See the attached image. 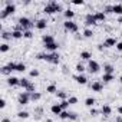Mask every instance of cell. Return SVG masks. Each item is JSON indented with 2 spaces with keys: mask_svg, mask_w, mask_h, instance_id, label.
Here are the masks:
<instances>
[{
  "mask_svg": "<svg viewBox=\"0 0 122 122\" xmlns=\"http://www.w3.org/2000/svg\"><path fill=\"white\" fill-rule=\"evenodd\" d=\"M2 73H3V75H10V73H12V71H10L7 66H3V68H2Z\"/></svg>",
  "mask_w": 122,
  "mask_h": 122,
  "instance_id": "cell-45",
  "label": "cell"
},
{
  "mask_svg": "<svg viewBox=\"0 0 122 122\" xmlns=\"http://www.w3.org/2000/svg\"><path fill=\"white\" fill-rule=\"evenodd\" d=\"M29 75H30V78H37V76H39V71H37V69H32Z\"/></svg>",
  "mask_w": 122,
  "mask_h": 122,
  "instance_id": "cell-44",
  "label": "cell"
},
{
  "mask_svg": "<svg viewBox=\"0 0 122 122\" xmlns=\"http://www.w3.org/2000/svg\"><path fill=\"white\" fill-rule=\"evenodd\" d=\"M99 113V111L98 109H95V108H91V111H89V115H92V116H96Z\"/></svg>",
  "mask_w": 122,
  "mask_h": 122,
  "instance_id": "cell-47",
  "label": "cell"
},
{
  "mask_svg": "<svg viewBox=\"0 0 122 122\" xmlns=\"http://www.w3.org/2000/svg\"><path fill=\"white\" fill-rule=\"evenodd\" d=\"M7 85L9 86H20V79L16 76H9L7 78Z\"/></svg>",
  "mask_w": 122,
  "mask_h": 122,
  "instance_id": "cell-13",
  "label": "cell"
},
{
  "mask_svg": "<svg viewBox=\"0 0 122 122\" xmlns=\"http://www.w3.org/2000/svg\"><path fill=\"white\" fill-rule=\"evenodd\" d=\"M78 113L76 112H69V121H78Z\"/></svg>",
  "mask_w": 122,
  "mask_h": 122,
  "instance_id": "cell-41",
  "label": "cell"
},
{
  "mask_svg": "<svg viewBox=\"0 0 122 122\" xmlns=\"http://www.w3.org/2000/svg\"><path fill=\"white\" fill-rule=\"evenodd\" d=\"M26 92H29V93H33V92H36V86H35L33 83H30V85L27 86V89H26Z\"/></svg>",
  "mask_w": 122,
  "mask_h": 122,
  "instance_id": "cell-43",
  "label": "cell"
},
{
  "mask_svg": "<svg viewBox=\"0 0 122 122\" xmlns=\"http://www.w3.org/2000/svg\"><path fill=\"white\" fill-rule=\"evenodd\" d=\"M118 23H121V25H122V16H119V17H118Z\"/></svg>",
  "mask_w": 122,
  "mask_h": 122,
  "instance_id": "cell-54",
  "label": "cell"
},
{
  "mask_svg": "<svg viewBox=\"0 0 122 122\" xmlns=\"http://www.w3.org/2000/svg\"><path fill=\"white\" fill-rule=\"evenodd\" d=\"M113 72H115V68H113V65H111V63H105V65H103V73L113 75Z\"/></svg>",
  "mask_w": 122,
  "mask_h": 122,
  "instance_id": "cell-18",
  "label": "cell"
},
{
  "mask_svg": "<svg viewBox=\"0 0 122 122\" xmlns=\"http://www.w3.org/2000/svg\"><path fill=\"white\" fill-rule=\"evenodd\" d=\"M42 42H43L45 45H49V43H53V42H55V37H53L52 35H43V36H42Z\"/></svg>",
  "mask_w": 122,
  "mask_h": 122,
  "instance_id": "cell-20",
  "label": "cell"
},
{
  "mask_svg": "<svg viewBox=\"0 0 122 122\" xmlns=\"http://www.w3.org/2000/svg\"><path fill=\"white\" fill-rule=\"evenodd\" d=\"M75 71H76V72H78L79 75H82V73L85 72V66H83L82 63H78V65L75 66Z\"/></svg>",
  "mask_w": 122,
  "mask_h": 122,
  "instance_id": "cell-32",
  "label": "cell"
},
{
  "mask_svg": "<svg viewBox=\"0 0 122 122\" xmlns=\"http://www.w3.org/2000/svg\"><path fill=\"white\" fill-rule=\"evenodd\" d=\"M103 13H105V15L112 13V5H106V6H103Z\"/></svg>",
  "mask_w": 122,
  "mask_h": 122,
  "instance_id": "cell-36",
  "label": "cell"
},
{
  "mask_svg": "<svg viewBox=\"0 0 122 122\" xmlns=\"http://www.w3.org/2000/svg\"><path fill=\"white\" fill-rule=\"evenodd\" d=\"M30 83H32V82H30V81H29L27 78H22V79H20V86H22V88H23L25 91L27 89V86H29Z\"/></svg>",
  "mask_w": 122,
  "mask_h": 122,
  "instance_id": "cell-27",
  "label": "cell"
},
{
  "mask_svg": "<svg viewBox=\"0 0 122 122\" xmlns=\"http://www.w3.org/2000/svg\"><path fill=\"white\" fill-rule=\"evenodd\" d=\"M17 25H19L20 29L25 32V30H30V27H32L35 23H32V20H30L29 17H26V16H20L19 20H17Z\"/></svg>",
  "mask_w": 122,
  "mask_h": 122,
  "instance_id": "cell-4",
  "label": "cell"
},
{
  "mask_svg": "<svg viewBox=\"0 0 122 122\" xmlns=\"http://www.w3.org/2000/svg\"><path fill=\"white\" fill-rule=\"evenodd\" d=\"M17 116H19L20 119H27V118H29V112H27V111H19V112H17Z\"/></svg>",
  "mask_w": 122,
  "mask_h": 122,
  "instance_id": "cell-31",
  "label": "cell"
},
{
  "mask_svg": "<svg viewBox=\"0 0 122 122\" xmlns=\"http://www.w3.org/2000/svg\"><path fill=\"white\" fill-rule=\"evenodd\" d=\"M113 122H116V121H113Z\"/></svg>",
  "mask_w": 122,
  "mask_h": 122,
  "instance_id": "cell-57",
  "label": "cell"
},
{
  "mask_svg": "<svg viewBox=\"0 0 122 122\" xmlns=\"http://www.w3.org/2000/svg\"><path fill=\"white\" fill-rule=\"evenodd\" d=\"M46 122H53V121H52V119H47V121H46Z\"/></svg>",
  "mask_w": 122,
  "mask_h": 122,
  "instance_id": "cell-56",
  "label": "cell"
},
{
  "mask_svg": "<svg viewBox=\"0 0 122 122\" xmlns=\"http://www.w3.org/2000/svg\"><path fill=\"white\" fill-rule=\"evenodd\" d=\"M29 101H30V93H29V92H22V93H19V96H17V103H19V105L25 106V105L29 103Z\"/></svg>",
  "mask_w": 122,
  "mask_h": 122,
  "instance_id": "cell-6",
  "label": "cell"
},
{
  "mask_svg": "<svg viewBox=\"0 0 122 122\" xmlns=\"http://www.w3.org/2000/svg\"><path fill=\"white\" fill-rule=\"evenodd\" d=\"M95 25H98V20H96L95 15L93 13H88L85 16V26L89 27V26H95Z\"/></svg>",
  "mask_w": 122,
  "mask_h": 122,
  "instance_id": "cell-8",
  "label": "cell"
},
{
  "mask_svg": "<svg viewBox=\"0 0 122 122\" xmlns=\"http://www.w3.org/2000/svg\"><path fill=\"white\" fill-rule=\"evenodd\" d=\"M73 79H75L79 85H86V83H88V78H86L83 73H82V75H75Z\"/></svg>",
  "mask_w": 122,
  "mask_h": 122,
  "instance_id": "cell-14",
  "label": "cell"
},
{
  "mask_svg": "<svg viewBox=\"0 0 122 122\" xmlns=\"http://www.w3.org/2000/svg\"><path fill=\"white\" fill-rule=\"evenodd\" d=\"M115 47H116V50H119V52H122V42H118V45H116Z\"/></svg>",
  "mask_w": 122,
  "mask_h": 122,
  "instance_id": "cell-49",
  "label": "cell"
},
{
  "mask_svg": "<svg viewBox=\"0 0 122 122\" xmlns=\"http://www.w3.org/2000/svg\"><path fill=\"white\" fill-rule=\"evenodd\" d=\"M93 30L92 29H89V27H85V30H83V37H86V39H91V37H93Z\"/></svg>",
  "mask_w": 122,
  "mask_h": 122,
  "instance_id": "cell-24",
  "label": "cell"
},
{
  "mask_svg": "<svg viewBox=\"0 0 122 122\" xmlns=\"http://www.w3.org/2000/svg\"><path fill=\"white\" fill-rule=\"evenodd\" d=\"M40 99H42V93H40V92H33V93H30V101L37 102V101H40Z\"/></svg>",
  "mask_w": 122,
  "mask_h": 122,
  "instance_id": "cell-25",
  "label": "cell"
},
{
  "mask_svg": "<svg viewBox=\"0 0 122 122\" xmlns=\"http://www.w3.org/2000/svg\"><path fill=\"white\" fill-rule=\"evenodd\" d=\"M59 12H65L62 5L55 2V0H50V2L43 7V13L45 15H53V13H59Z\"/></svg>",
  "mask_w": 122,
  "mask_h": 122,
  "instance_id": "cell-2",
  "label": "cell"
},
{
  "mask_svg": "<svg viewBox=\"0 0 122 122\" xmlns=\"http://www.w3.org/2000/svg\"><path fill=\"white\" fill-rule=\"evenodd\" d=\"M50 112L53 115H60V113L63 112V109H62V106H60V103H53L50 106Z\"/></svg>",
  "mask_w": 122,
  "mask_h": 122,
  "instance_id": "cell-12",
  "label": "cell"
},
{
  "mask_svg": "<svg viewBox=\"0 0 122 122\" xmlns=\"http://www.w3.org/2000/svg\"><path fill=\"white\" fill-rule=\"evenodd\" d=\"M5 106H6V99L2 98V99H0V109H3Z\"/></svg>",
  "mask_w": 122,
  "mask_h": 122,
  "instance_id": "cell-48",
  "label": "cell"
},
{
  "mask_svg": "<svg viewBox=\"0 0 122 122\" xmlns=\"http://www.w3.org/2000/svg\"><path fill=\"white\" fill-rule=\"evenodd\" d=\"M36 59L37 60H46V62H49L52 65H59L60 63V55L57 52H53V53H37Z\"/></svg>",
  "mask_w": 122,
  "mask_h": 122,
  "instance_id": "cell-1",
  "label": "cell"
},
{
  "mask_svg": "<svg viewBox=\"0 0 122 122\" xmlns=\"http://www.w3.org/2000/svg\"><path fill=\"white\" fill-rule=\"evenodd\" d=\"M102 81H103V83H109V82H112V81H113V75L103 73V75H102Z\"/></svg>",
  "mask_w": 122,
  "mask_h": 122,
  "instance_id": "cell-26",
  "label": "cell"
},
{
  "mask_svg": "<svg viewBox=\"0 0 122 122\" xmlns=\"http://www.w3.org/2000/svg\"><path fill=\"white\" fill-rule=\"evenodd\" d=\"M118 112H119V115H122V105L118 106Z\"/></svg>",
  "mask_w": 122,
  "mask_h": 122,
  "instance_id": "cell-53",
  "label": "cell"
},
{
  "mask_svg": "<svg viewBox=\"0 0 122 122\" xmlns=\"http://www.w3.org/2000/svg\"><path fill=\"white\" fill-rule=\"evenodd\" d=\"M101 113H102L103 116H109V115L112 113V108H111L109 105H102V108H101Z\"/></svg>",
  "mask_w": 122,
  "mask_h": 122,
  "instance_id": "cell-16",
  "label": "cell"
},
{
  "mask_svg": "<svg viewBox=\"0 0 122 122\" xmlns=\"http://www.w3.org/2000/svg\"><path fill=\"white\" fill-rule=\"evenodd\" d=\"M119 82H121V85H122V76H121V78H119Z\"/></svg>",
  "mask_w": 122,
  "mask_h": 122,
  "instance_id": "cell-55",
  "label": "cell"
},
{
  "mask_svg": "<svg viewBox=\"0 0 122 122\" xmlns=\"http://www.w3.org/2000/svg\"><path fill=\"white\" fill-rule=\"evenodd\" d=\"M35 26H36L37 30H45V29L47 27V20H46V19H39V20L35 23Z\"/></svg>",
  "mask_w": 122,
  "mask_h": 122,
  "instance_id": "cell-10",
  "label": "cell"
},
{
  "mask_svg": "<svg viewBox=\"0 0 122 122\" xmlns=\"http://www.w3.org/2000/svg\"><path fill=\"white\" fill-rule=\"evenodd\" d=\"M91 89H92L93 92H102V91H103V83H102L101 81H95V82L91 83Z\"/></svg>",
  "mask_w": 122,
  "mask_h": 122,
  "instance_id": "cell-9",
  "label": "cell"
},
{
  "mask_svg": "<svg viewBox=\"0 0 122 122\" xmlns=\"http://www.w3.org/2000/svg\"><path fill=\"white\" fill-rule=\"evenodd\" d=\"M45 49H46L47 52H50V53H53V52H56V50L59 49V45H57L56 42H53V43H49V45H45Z\"/></svg>",
  "mask_w": 122,
  "mask_h": 122,
  "instance_id": "cell-15",
  "label": "cell"
},
{
  "mask_svg": "<svg viewBox=\"0 0 122 122\" xmlns=\"http://www.w3.org/2000/svg\"><path fill=\"white\" fill-rule=\"evenodd\" d=\"M9 49H10V46H9L7 43H2V46H0V52H2V53L9 52Z\"/></svg>",
  "mask_w": 122,
  "mask_h": 122,
  "instance_id": "cell-33",
  "label": "cell"
},
{
  "mask_svg": "<svg viewBox=\"0 0 122 122\" xmlns=\"http://www.w3.org/2000/svg\"><path fill=\"white\" fill-rule=\"evenodd\" d=\"M16 12V5L13 3V2H10V0H6V7L2 10V13H0V19H6L7 16H10V15H13Z\"/></svg>",
  "mask_w": 122,
  "mask_h": 122,
  "instance_id": "cell-3",
  "label": "cell"
},
{
  "mask_svg": "<svg viewBox=\"0 0 122 122\" xmlns=\"http://www.w3.org/2000/svg\"><path fill=\"white\" fill-rule=\"evenodd\" d=\"M2 39H3V40L12 39V33H9V32H2Z\"/></svg>",
  "mask_w": 122,
  "mask_h": 122,
  "instance_id": "cell-37",
  "label": "cell"
},
{
  "mask_svg": "<svg viewBox=\"0 0 122 122\" xmlns=\"http://www.w3.org/2000/svg\"><path fill=\"white\" fill-rule=\"evenodd\" d=\"M93 15H95V17H96L98 22H105V19H106V15L103 12H95Z\"/></svg>",
  "mask_w": 122,
  "mask_h": 122,
  "instance_id": "cell-22",
  "label": "cell"
},
{
  "mask_svg": "<svg viewBox=\"0 0 122 122\" xmlns=\"http://www.w3.org/2000/svg\"><path fill=\"white\" fill-rule=\"evenodd\" d=\"M116 122H122V115H119V116L116 118Z\"/></svg>",
  "mask_w": 122,
  "mask_h": 122,
  "instance_id": "cell-52",
  "label": "cell"
},
{
  "mask_svg": "<svg viewBox=\"0 0 122 122\" xmlns=\"http://www.w3.org/2000/svg\"><path fill=\"white\" fill-rule=\"evenodd\" d=\"M116 45H118L116 37H108V39H105V42H103V46H105V47H113V46H116Z\"/></svg>",
  "mask_w": 122,
  "mask_h": 122,
  "instance_id": "cell-11",
  "label": "cell"
},
{
  "mask_svg": "<svg viewBox=\"0 0 122 122\" xmlns=\"http://www.w3.org/2000/svg\"><path fill=\"white\" fill-rule=\"evenodd\" d=\"M63 27H65L66 32H71V33H76V32L79 30L78 23L73 22V20H65V22H63Z\"/></svg>",
  "mask_w": 122,
  "mask_h": 122,
  "instance_id": "cell-5",
  "label": "cell"
},
{
  "mask_svg": "<svg viewBox=\"0 0 122 122\" xmlns=\"http://www.w3.org/2000/svg\"><path fill=\"white\" fill-rule=\"evenodd\" d=\"M112 13H115V15H118V16H122V5H121V3L112 5Z\"/></svg>",
  "mask_w": 122,
  "mask_h": 122,
  "instance_id": "cell-17",
  "label": "cell"
},
{
  "mask_svg": "<svg viewBox=\"0 0 122 122\" xmlns=\"http://www.w3.org/2000/svg\"><path fill=\"white\" fill-rule=\"evenodd\" d=\"M95 98H92V96H89V98H86L85 99V105L86 106H89V108H93V105H95Z\"/></svg>",
  "mask_w": 122,
  "mask_h": 122,
  "instance_id": "cell-29",
  "label": "cell"
},
{
  "mask_svg": "<svg viewBox=\"0 0 122 122\" xmlns=\"http://www.w3.org/2000/svg\"><path fill=\"white\" fill-rule=\"evenodd\" d=\"M99 69H101V65L96 62V60L91 59L89 62H88V71H89V73H98Z\"/></svg>",
  "mask_w": 122,
  "mask_h": 122,
  "instance_id": "cell-7",
  "label": "cell"
},
{
  "mask_svg": "<svg viewBox=\"0 0 122 122\" xmlns=\"http://www.w3.org/2000/svg\"><path fill=\"white\" fill-rule=\"evenodd\" d=\"M79 57L82 59V60H91V57H92V55H91V52H88V50H83V52H81V55H79Z\"/></svg>",
  "mask_w": 122,
  "mask_h": 122,
  "instance_id": "cell-21",
  "label": "cell"
},
{
  "mask_svg": "<svg viewBox=\"0 0 122 122\" xmlns=\"http://www.w3.org/2000/svg\"><path fill=\"white\" fill-rule=\"evenodd\" d=\"M59 118H60V119H63V121H65V119H69V111H63L62 113L59 115Z\"/></svg>",
  "mask_w": 122,
  "mask_h": 122,
  "instance_id": "cell-38",
  "label": "cell"
},
{
  "mask_svg": "<svg viewBox=\"0 0 122 122\" xmlns=\"http://www.w3.org/2000/svg\"><path fill=\"white\" fill-rule=\"evenodd\" d=\"M63 16H65L66 20H72V19L75 17V12H73L72 9H66V10L63 12Z\"/></svg>",
  "mask_w": 122,
  "mask_h": 122,
  "instance_id": "cell-19",
  "label": "cell"
},
{
  "mask_svg": "<svg viewBox=\"0 0 122 122\" xmlns=\"http://www.w3.org/2000/svg\"><path fill=\"white\" fill-rule=\"evenodd\" d=\"M60 106H62V109H63V111H68V108H69V102H68V99L60 102Z\"/></svg>",
  "mask_w": 122,
  "mask_h": 122,
  "instance_id": "cell-42",
  "label": "cell"
},
{
  "mask_svg": "<svg viewBox=\"0 0 122 122\" xmlns=\"http://www.w3.org/2000/svg\"><path fill=\"white\" fill-rule=\"evenodd\" d=\"M68 102H69V105H75V103H78V98L76 96H69Z\"/></svg>",
  "mask_w": 122,
  "mask_h": 122,
  "instance_id": "cell-40",
  "label": "cell"
},
{
  "mask_svg": "<svg viewBox=\"0 0 122 122\" xmlns=\"http://www.w3.org/2000/svg\"><path fill=\"white\" fill-rule=\"evenodd\" d=\"M2 122H12V121H10V119H9V118H7V116H5V118H3V119H2Z\"/></svg>",
  "mask_w": 122,
  "mask_h": 122,
  "instance_id": "cell-51",
  "label": "cell"
},
{
  "mask_svg": "<svg viewBox=\"0 0 122 122\" xmlns=\"http://www.w3.org/2000/svg\"><path fill=\"white\" fill-rule=\"evenodd\" d=\"M103 49H105V46H103V43H101V45H98V50H101V52H102Z\"/></svg>",
  "mask_w": 122,
  "mask_h": 122,
  "instance_id": "cell-50",
  "label": "cell"
},
{
  "mask_svg": "<svg viewBox=\"0 0 122 122\" xmlns=\"http://www.w3.org/2000/svg\"><path fill=\"white\" fill-rule=\"evenodd\" d=\"M72 5L73 6H82V5H85V2H83V0H73Z\"/></svg>",
  "mask_w": 122,
  "mask_h": 122,
  "instance_id": "cell-46",
  "label": "cell"
},
{
  "mask_svg": "<svg viewBox=\"0 0 122 122\" xmlns=\"http://www.w3.org/2000/svg\"><path fill=\"white\" fill-rule=\"evenodd\" d=\"M23 37L25 39H32L33 37V32L32 30H25L23 32Z\"/></svg>",
  "mask_w": 122,
  "mask_h": 122,
  "instance_id": "cell-34",
  "label": "cell"
},
{
  "mask_svg": "<svg viewBox=\"0 0 122 122\" xmlns=\"http://www.w3.org/2000/svg\"><path fill=\"white\" fill-rule=\"evenodd\" d=\"M6 66H7V68H9V69L13 72V71H16V68H17V63H15V62H9Z\"/></svg>",
  "mask_w": 122,
  "mask_h": 122,
  "instance_id": "cell-39",
  "label": "cell"
},
{
  "mask_svg": "<svg viewBox=\"0 0 122 122\" xmlns=\"http://www.w3.org/2000/svg\"><path fill=\"white\" fill-rule=\"evenodd\" d=\"M12 37L13 39H22L23 37V32L19 30V29H15V30H12Z\"/></svg>",
  "mask_w": 122,
  "mask_h": 122,
  "instance_id": "cell-23",
  "label": "cell"
},
{
  "mask_svg": "<svg viewBox=\"0 0 122 122\" xmlns=\"http://www.w3.org/2000/svg\"><path fill=\"white\" fill-rule=\"evenodd\" d=\"M56 96H57V98H59L60 101H66V99H68V93H66L65 91H57Z\"/></svg>",
  "mask_w": 122,
  "mask_h": 122,
  "instance_id": "cell-28",
  "label": "cell"
},
{
  "mask_svg": "<svg viewBox=\"0 0 122 122\" xmlns=\"http://www.w3.org/2000/svg\"><path fill=\"white\" fill-rule=\"evenodd\" d=\"M16 71H17V72H25V71H26V65H25L23 62L17 63V68H16Z\"/></svg>",
  "mask_w": 122,
  "mask_h": 122,
  "instance_id": "cell-35",
  "label": "cell"
},
{
  "mask_svg": "<svg viewBox=\"0 0 122 122\" xmlns=\"http://www.w3.org/2000/svg\"><path fill=\"white\" fill-rule=\"evenodd\" d=\"M46 92L47 93H57V88H56V85H49V86H46Z\"/></svg>",
  "mask_w": 122,
  "mask_h": 122,
  "instance_id": "cell-30",
  "label": "cell"
}]
</instances>
